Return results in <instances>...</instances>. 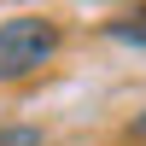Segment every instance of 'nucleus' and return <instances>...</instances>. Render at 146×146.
<instances>
[{"mask_svg": "<svg viewBox=\"0 0 146 146\" xmlns=\"http://www.w3.org/2000/svg\"><path fill=\"white\" fill-rule=\"evenodd\" d=\"M58 47H64L58 18H47V12H18V18H6L0 23V88L41 76L58 58Z\"/></svg>", "mask_w": 146, "mask_h": 146, "instance_id": "1", "label": "nucleus"}, {"mask_svg": "<svg viewBox=\"0 0 146 146\" xmlns=\"http://www.w3.org/2000/svg\"><path fill=\"white\" fill-rule=\"evenodd\" d=\"M129 140H146V111L135 117V123H129Z\"/></svg>", "mask_w": 146, "mask_h": 146, "instance_id": "4", "label": "nucleus"}, {"mask_svg": "<svg viewBox=\"0 0 146 146\" xmlns=\"http://www.w3.org/2000/svg\"><path fill=\"white\" fill-rule=\"evenodd\" d=\"M105 35H111V41H129V47H146V6L111 18V23H105Z\"/></svg>", "mask_w": 146, "mask_h": 146, "instance_id": "2", "label": "nucleus"}, {"mask_svg": "<svg viewBox=\"0 0 146 146\" xmlns=\"http://www.w3.org/2000/svg\"><path fill=\"white\" fill-rule=\"evenodd\" d=\"M47 135H41V129H35V123H23V129H0V146H41Z\"/></svg>", "mask_w": 146, "mask_h": 146, "instance_id": "3", "label": "nucleus"}]
</instances>
